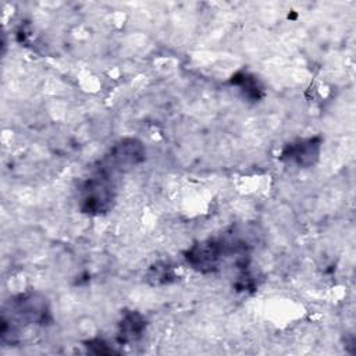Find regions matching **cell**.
Wrapping results in <instances>:
<instances>
[{
    "mask_svg": "<svg viewBox=\"0 0 356 356\" xmlns=\"http://www.w3.org/2000/svg\"><path fill=\"white\" fill-rule=\"evenodd\" d=\"M115 199L114 175L95 168L92 175L86 178L79 188V209L92 216L107 213Z\"/></svg>",
    "mask_w": 356,
    "mask_h": 356,
    "instance_id": "obj_1",
    "label": "cell"
},
{
    "mask_svg": "<svg viewBox=\"0 0 356 356\" xmlns=\"http://www.w3.org/2000/svg\"><path fill=\"white\" fill-rule=\"evenodd\" d=\"M232 252H239L236 242L231 243L229 248L228 243L221 239H206L191 246L185 252V259L193 270L200 273H213L218 270L224 256Z\"/></svg>",
    "mask_w": 356,
    "mask_h": 356,
    "instance_id": "obj_2",
    "label": "cell"
},
{
    "mask_svg": "<svg viewBox=\"0 0 356 356\" xmlns=\"http://www.w3.org/2000/svg\"><path fill=\"white\" fill-rule=\"evenodd\" d=\"M146 156L142 142L134 138H124L118 140L108 153L99 161L97 168L115 177L118 172H125L139 165Z\"/></svg>",
    "mask_w": 356,
    "mask_h": 356,
    "instance_id": "obj_3",
    "label": "cell"
},
{
    "mask_svg": "<svg viewBox=\"0 0 356 356\" xmlns=\"http://www.w3.org/2000/svg\"><path fill=\"white\" fill-rule=\"evenodd\" d=\"M320 149H321L320 136L298 139L295 142L288 143L284 147L281 153V159L285 161L295 163L299 167H310L317 161Z\"/></svg>",
    "mask_w": 356,
    "mask_h": 356,
    "instance_id": "obj_4",
    "label": "cell"
},
{
    "mask_svg": "<svg viewBox=\"0 0 356 356\" xmlns=\"http://www.w3.org/2000/svg\"><path fill=\"white\" fill-rule=\"evenodd\" d=\"M146 328V320L142 314L135 310L125 312L118 324L117 342L118 343H129L139 339Z\"/></svg>",
    "mask_w": 356,
    "mask_h": 356,
    "instance_id": "obj_5",
    "label": "cell"
},
{
    "mask_svg": "<svg viewBox=\"0 0 356 356\" xmlns=\"http://www.w3.org/2000/svg\"><path fill=\"white\" fill-rule=\"evenodd\" d=\"M234 79L231 81L234 85L239 86L242 89V92L250 97V99H259L261 96V88L257 83L256 78L246 74V72H239L235 76H232Z\"/></svg>",
    "mask_w": 356,
    "mask_h": 356,
    "instance_id": "obj_6",
    "label": "cell"
},
{
    "mask_svg": "<svg viewBox=\"0 0 356 356\" xmlns=\"http://www.w3.org/2000/svg\"><path fill=\"white\" fill-rule=\"evenodd\" d=\"M174 278H175V274L172 267L164 261L156 263L153 267H150L147 273V280L152 281L153 284H168L174 281Z\"/></svg>",
    "mask_w": 356,
    "mask_h": 356,
    "instance_id": "obj_7",
    "label": "cell"
},
{
    "mask_svg": "<svg viewBox=\"0 0 356 356\" xmlns=\"http://www.w3.org/2000/svg\"><path fill=\"white\" fill-rule=\"evenodd\" d=\"M88 350H90L92 353H96V355H108V353H113V348H110L103 339H90L88 342H85Z\"/></svg>",
    "mask_w": 356,
    "mask_h": 356,
    "instance_id": "obj_8",
    "label": "cell"
}]
</instances>
